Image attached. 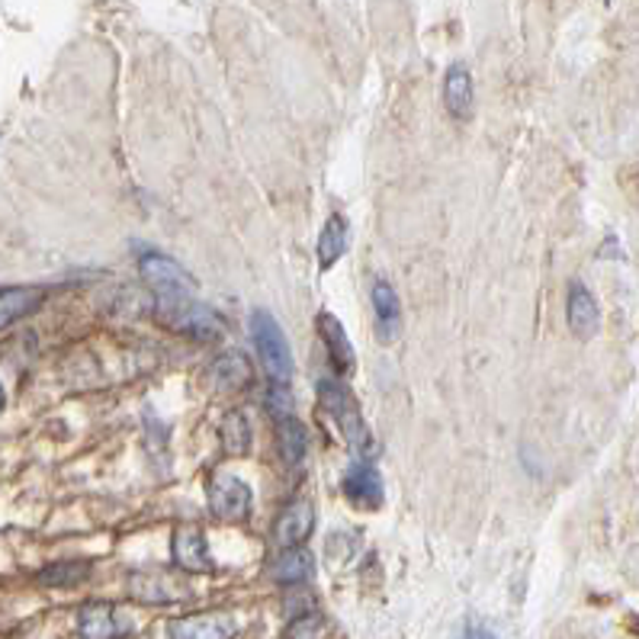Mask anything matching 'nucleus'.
I'll use <instances>...</instances> for the list:
<instances>
[{
    "label": "nucleus",
    "instance_id": "f257e3e1",
    "mask_svg": "<svg viewBox=\"0 0 639 639\" xmlns=\"http://www.w3.org/2000/svg\"><path fill=\"white\" fill-rule=\"evenodd\" d=\"M154 312L158 318L187 335V338L196 340H216L223 338V318L206 305V302L196 300V290H187V293H161L154 296Z\"/></svg>",
    "mask_w": 639,
    "mask_h": 639
},
{
    "label": "nucleus",
    "instance_id": "f03ea898",
    "mask_svg": "<svg viewBox=\"0 0 639 639\" xmlns=\"http://www.w3.org/2000/svg\"><path fill=\"white\" fill-rule=\"evenodd\" d=\"M318 399L322 405L328 409V414L335 418V424L340 427L344 441L350 444V451L357 453L360 459H370L373 456V434L360 414V405L354 399V392L338 379H322L318 382Z\"/></svg>",
    "mask_w": 639,
    "mask_h": 639
},
{
    "label": "nucleus",
    "instance_id": "7ed1b4c3",
    "mask_svg": "<svg viewBox=\"0 0 639 639\" xmlns=\"http://www.w3.org/2000/svg\"><path fill=\"white\" fill-rule=\"evenodd\" d=\"M251 338H254V350L261 357L263 370L270 382H280V386H290L293 379V350H290V340L283 335L280 322L267 312V308H254L251 312Z\"/></svg>",
    "mask_w": 639,
    "mask_h": 639
},
{
    "label": "nucleus",
    "instance_id": "20e7f679",
    "mask_svg": "<svg viewBox=\"0 0 639 639\" xmlns=\"http://www.w3.org/2000/svg\"><path fill=\"white\" fill-rule=\"evenodd\" d=\"M209 511L219 518V521H228V524H238L251 515V505H254V491L245 479L238 476H228V473H219L213 483H209Z\"/></svg>",
    "mask_w": 639,
    "mask_h": 639
},
{
    "label": "nucleus",
    "instance_id": "39448f33",
    "mask_svg": "<svg viewBox=\"0 0 639 639\" xmlns=\"http://www.w3.org/2000/svg\"><path fill=\"white\" fill-rule=\"evenodd\" d=\"M77 633L80 639H122L132 633V620L113 604L90 602L77 610Z\"/></svg>",
    "mask_w": 639,
    "mask_h": 639
},
{
    "label": "nucleus",
    "instance_id": "423d86ee",
    "mask_svg": "<svg viewBox=\"0 0 639 639\" xmlns=\"http://www.w3.org/2000/svg\"><path fill=\"white\" fill-rule=\"evenodd\" d=\"M235 633H238L235 617L223 610L189 614L167 624V639H235Z\"/></svg>",
    "mask_w": 639,
    "mask_h": 639
},
{
    "label": "nucleus",
    "instance_id": "0eeeda50",
    "mask_svg": "<svg viewBox=\"0 0 639 639\" xmlns=\"http://www.w3.org/2000/svg\"><path fill=\"white\" fill-rule=\"evenodd\" d=\"M565 322H568V332L575 338L588 340L598 335L602 328V308L598 300L592 296V290L578 280L568 283V293H565Z\"/></svg>",
    "mask_w": 639,
    "mask_h": 639
},
{
    "label": "nucleus",
    "instance_id": "6e6552de",
    "mask_svg": "<svg viewBox=\"0 0 639 639\" xmlns=\"http://www.w3.org/2000/svg\"><path fill=\"white\" fill-rule=\"evenodd\" d=\"M139 270L145 277V283L151 286V293H181V290H196V280L189 277L187 270L174 258L167 254H158V251H149L142 261H139Z\"/></svg>",
    "mask_w": 639,
    "mask_h": 639
},
{
    "label": "nucleus",
    "instance_id": "1a4fd4ad",
    "mask_svg": "<svg viewBox=\"0 0 639 639\" xmlns=\"http://www.w3.org/2000/svg\"><path fill=\"white\" fill-rule=\"evenodd\" d=\"M344 495L360 511H377L379 505H382L386 491H382V479H379L377 469L370 466V459H357L347 469V476H344Z\"/></svg>",
    "mask_w": 639,
    "mask_h": 639
},
{
    "label": "nucleus",
    "instance_id": "9d476101",
    "mask_svg": "<svg viewBox=\"0 0 639 639\" xmlns=\"http://www.w3.org/2000/svg\"><path fill=\"white\" fill-rule=\"evenodd\" d=\"M318 335L325 340V350H328V360L335 367V377H350L354 367H357V357H354V344L347 338L344 325L332 312H322L318 315Z\"/></svg>",
    "mask_w": 639,
    "mask_h": 639
},
{
    "label": "nucleus",
    "instance_id": "9b49d317",
    "mask_svg": "<svg viewBox=\"0 0 639 639\" xmlns=\"http://www.w3.org/2000/svg\"><path fill=\"white\" fill-rule=\"evenodd\" d=\"M373 315H377L379 344H396L402 338V302L396 296L392 283L386 280L373 283Z\"/></svg>",
    "mask_w": 639,
    "mask_h": 639
},
{
    "label": "nucleus",
    "instance_id": "f8f14e48",
    "mask_svg": "<svg viewBox=\"0 0 639 639\" xmlns=\"http://www.w3.org/2000/svg\"><path fill=\"white\" fill-rule=\"evenodd\" d=\"M315 530V508L312 501H293L273 524V540L286 550V546H302Z\"/></svg>",
    "mask_w": 639,
    "mask_h": 639
},
{
    "label": "nucleus",
    "instance_id": "ddd939ff",
    "mask_svg": "<svg viewBox=\"0 0 639 639\" xmlns=\"http://www.w3.org/2000/svg\"><path fill=\"white\" fill-rule=\"evenodd\" d=\"M171 553H174V563L184 572H209L213 568L209 543H206V533L199 527H181L174 533Z\"/></svg>",
    "mask_w": 639,
    "mask_h": 639
},
{
    "label": "nucleus",
    "instance_id": "4468645a",
    "mask_svg": "<svg viewBox=\"0 0 639 639\" xmlns=\"http://www.w3.org/2000/svg\"><path fill=\"white\" fill-rule=\"evenodd\" d=\"M129 592H132L136 602L142 604H171L184 598V592L177 588V582L167 578V575H158V572H136L129 578Z\"/></svg>",
    "mask_w": 639,
    "mask_h": 639
},
{
    "label": "nucleus",
    "instance_id": "2eb2a0df",
    "mask_svg": "<svg viewBox=\"0 0 639 639\" xmlns=\"http://www.w3.org/2000/svg\"><path fill=\"white\" fill-rule=\"evenodd\" d=\"M473 100H476V90H473V75L466 72V65H453L447 77H444V104H447V113L453 119H469L473 116Z\"/></svg>",
    "mask_w": 639,
    "mask_h": 639
},
{
    "label": "nucleus",
    "instance_id": "dca6fc26",
    "mask_svg": "<svg viewBox=\"0 0 639 639\" xmlns=\"http://www.w3.org/2000/svg\"><path fill=\"white\" fill-rule=\"evenodd\" d=\"M209 377L216 382V389L235 392V389L248 386V379H251V364H248V357H245L241 350H226V354H219V357L213 360Z\"/></svg>",
    "mask_w": 639,
    "mask_h": 639
},
{
    "label": "nucleus",
    "instance_id": "f3484780",
    "mask_svg": "<svg viewBox=\"0 0 639 639\" xmlns=\"http://www.w3.org/2000/svg\"><path fill=\"white\" fill-rule=\"evenodd\" d=\"M270 575H273V582H280V585H305V582L315 575V563H312L308 550H302V546H286V550L277 556V563L270 568Z\"/></svg>",
    "mask_w": 639,
    "mask_h": 639
},
{
    "label": "nucleus",
    "instance_id": "a211bd4d",
    "mask_svg": "<svg viewBox=\"0 0 639 639\" xmlns=\"http://www.w3.org/2000/svg\"><path fill=\"white\" fill-rule=\"evenodd\" d=\"M347 238H350L347 219H344L340 213H332L325 228H322V235H318V267H322V270H332V267L344 258Z\"/></svg>",
    "mask_w": 639,
    "mask_h": 639
},
{
    "label": "nucleus",
    "instance_id": "6ab92c4d",
    "mask_svg": "<svg viewBox=\"0 0 639 639\" xmlns=\"http://www.w3.org/2000/svg\"><path fill=\"white\" fill-rule=\"evenodd\" d=\"M277 441H280V453L290 466H300L308 453V431L296 414H286V418H277Z\"/></svg>",
    "mask_w": 639,
    "mask_h": 639
},
{
    "label": "nucleus",
    "instance_id": "aec40b11",
    "mask_svg": "<svg viewBox=\"0 0 639 639\" xmlns=\"http://www.w3.org/2000/svg\"><path fill=\"white\" fill-rule=\"evenodd\" d=\"M219 441H223V451L228 456H245L251 451V421H248V414L228 412L223 418V427H219Z\"/></svg>",
    "mask_w": 639,
    "mask_h": 639
},
{
    "label": "nucleus",
    "instance_id": "412c9836",
    "mask_svg": "<svg viewBox=\"0 0 639 639\" xmlns=\"http://www.w3.org/2000/svg\"><path fill=\"white\" fill-rule=\"evenodd\" d=\"M36 305L39 293H33V290H7V293H0V328H7L17 318L30 315Z\"/></svg>",
    "mask_w": 639,
    "mask_h": 639
},
{
    "label": "nucleus",
    "instance_id": "4be33fe9",
    "mask_svg": "<svg viewBox=\"0 0 639 639\" xmlns=\"http://www.w3.org/2000/svg\"><path fill=\"white\" fill-rule=\"evenodd\" d=\"M87 572H90L87 563H55L39 572V582L42 585H52V588H58V585H77V582L87 578Z\"/></svg>",
    "mask_w": 639,
    "mask_h": 639
},
{
    "label": "nucleus",
    "instance_id": "5701e85b",
    "mask_svg": "<svg viewBox=\"0 0 639 639\" xmlns=\"http://www.w3.org/2000/svg\"><path fill=\"white\" fill-rule=\"evenodd\" d=\"M325 630H328L325 614L308 610V614L293 617V624L286 627V639H325Z\"/></svg>",
    "mask_w": 639,
    "mask_h": 639
},
{
    "label": "nucleus",
    "instance_id": "b1692460",
    "mask_svg": "<svg viewBox=\"0 0 639 639\" xmlns=\"http://www.w3.org/2000/svg\"><path fill=\"white\" fill-rule=\"evenodd\" d=\"M293 592L286 595V614H293V617H300V614H308L312 607H315V598L305 592V585H290Z\"/></svg>",
    "mask_w": 639,
    "mask_h": 639
},
{
    "label": "nucleus",
    "instance_id": "393cba45",
    "mask_svg": "<svg viewBox=\"0 0 639 639\" xmlns=\"http://www.w3.org/2000/svg\"><path fill=\"white\" fill-rule=\"evenodd\" d=\"M463 639H498L491 630H486V627H469L466 633H463Z\"/></svg>",
    "mask_w": 639,
    "mask_h": 639
},
{
    "label": "nucleus",
    "instance_id": "a878e982",
    "mask_svg": "<svg viewBox=\"0 0 639 639\" xmlns=\"http://www.w3.org/2000/svg\"><path fill=\"white\" fill-rule=\"evenodd\" d=\"M3 402H7V396H3V386H0V412H3Z\"/></svg>",
    "mask_w": 639,
    "mask_h": 639
}]
</instances>
